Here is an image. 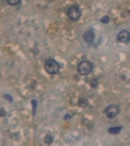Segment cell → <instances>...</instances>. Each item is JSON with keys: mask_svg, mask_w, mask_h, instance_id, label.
I'll use <instances>...</instances> for the list:
<instances>
[{"mask_svg": "<svg viewBox=\"0 0 130 146\" xmlns=\"http://www.w3.org/2000/svg\"><path fill=\"white\" fill-rule=\"evenodd\" d=\"M44 143L47 144H51L53 143V137L50 135H47L44 138Z\"/></svg>", "mask_w": 130, "mask_h": 146, "instance_id": "obj_9", "label": "cell"}, {"mask_svg": "<svg viewBox=\"0 0 130 146\" xmlns=\"http://www.w3.org/2000/svg\"><path fill=\"white\" fill-rule=\"evenodd\" d=\"M122 127L121 126H114V127H110L108 129V131L110 133V134H113V135H115V134H118L121 131Z\"/></svg>", "mask_w": 130, "mask_h": 146, "instance_id": "obj_7", "label": "cell"}, {"mask_svg": "<svg viewBox=\"0 0 130 146\" xmlns=\"http://www.w3.org/2000/svg\"><path fill=\"white\" fill-rule=\"evenodd\" d=\"M32 106H33V111H34V114H35V111H36V107H37V105H38V101L36 100H32Z\"/></svg>", "mask_w": 130, "mask_h": 146, "instance_id": "obj_11", "label": "cell"}, {"mask_svg": "<svg viewBox=\"0 0 130 146\" xmlns=\"http://www.w3.org/2000/svg\"><path fill=\"white\" fill-rule=\"evenodd\" d=\"M93 69V64L89 61H82L77 66V71L81 75H88Z\"/></svg>", "mask_w": 130, "mask_h": 146, "instance_id": "obj_1", "label": "cell"}, {"mask_svg": "<svg viewBox=\"0 0 130 146\" xmlns=\"http://www.w3.org/2000/svg\"><path fill=\"white\" fill-rule=\"evenodd\" d=\"M119 112H120V108L116 105L108 106L104 109V113L107 116L108 119H115V117L119 114Z\"/></svg>", "mask_w": 130, "mask_h": 146, "instance_id": "obj_4", "label": "cell"}, {"mask_svg": "<svg viewBox=\"0 0 130 146\" xmlns=\"http://www.w3.org/2000/svg\"><path fill=\"white\" fill-rule=\"evenodd\" d=\"M67 15L71 21H78L82 16V11L77 5H75L68 9Z\"/></svg>", "mask_w": 130, "mask_h": 146, "instance_id": "obj_2", "label": "cell"}, {"mask_svg": "<svg viewBox=\"0 0 130 146\" xmlns=\"http://www.w3.org/2000/svg\"><path fill=\"white\" fill-rule=\"evenodd\" d=\"M83 40L87 43H92L94 41V31L93 29H89L83 34Z\"/></svg>", "mask_w": 130, "mask_h": 146, "instance_id": "obj_5", "label": "cell"}, {"mask_svg": "<svg viewBox=\"0 0 130 146\" xmlns=\"http://www.w3.org/2000/svg\"><path fill=\"white\" fill-rule=\"evenodd\" d=\"M5 99H7L10 102H11V101H12V98H11L9 94H5Z\"/></svg>", "mask_w": 130, "mask_h": 146, "instance_id": "obj_13", "label": "cell"}, {"mask_svg": "<svg viewBox=\"0 0 130 146\" xmlns=\"http://www.w3.org/2000/svg\"><path fill=\"white\" fill-rule=\"evenodd\" d=\"M21 0H6V2L8 3V5H11V6H15L17 5L20 3Z\"/></svg>", "mask_w": 130, "mask_h": 146, "instance_id": "obj_8", "label": "cell"}, {"mask_svg": "<svg viewBox=\"0 0 130 146\" xmlns=\"http://www.w3.org/2000/svg\"><path fill=\"white\" fill-rule=\"evenodd\" d=\"M109 17L108 16H105L101 19V22L103 23H109Z\"/></svg>", "mask_w": 130, "mask_h": 146, "instance_id": "obj_10", "label": "cell"}, {"mask_svg": "<svg viewBox=\"0 0 130 146\" xmlns=\"http://www.w3.org/2000/svg\"><path fill=\"white\" fill-rule=\"evenodd\" d=\"M5 111H4V109H0V117H5Z\"/></svg>", "mask_w": 130, "mask_h": 146, "instance_id": "obj_12", "label": "cell"}, {"mask_svg": "<svg viewBox=\"0 0 130 146\" xmlns=\"http://www.w3.org/2000/svg\"><path fill=\"white\" fill-rule=\"evenodd\" d=\"M44 68L46 70V72L50 74H56L59 72V69H60V65L59 63L53 60V59H50L49 61L46 62L45 65H44Z\"/></svg>", "mask_w": 130, "mask_h": 146, "instance_id": "obj_3", "label": "cell"}, {"mask_svg": "<svg viewBox=\"0 0 130 146\" xmlns=\"http://www.w3.org/2000/svg\"><path fill=\"white\" fill-rule=\"evenodd\" d=\"M117 39L121 42H127L130 41V33L127 31H121L118 33Z\"/></svg>", "mask_w": 130, "mask_h": 146, "instance_id": "obj_6", "label": "cell"}]
</instances>
